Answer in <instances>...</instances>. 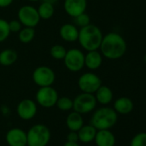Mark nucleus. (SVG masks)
Instances as JSON below:
<instances>
[{"label":"nucleus","instance_id":"obj_10","mask_svg":"<svg viewBox=\"0 0 146 146\" xmlns=\"http://www.w3.org/2000/svg\"><path fill=\"white\" fill-rule=\"evenodd\" d=\"M77 85L82 92L94 94L102 86V80L97 74L88 72L79 77Z\"/></svg>","mask_w":146,"mask_h":146},{"label":"nucleus","instance_id":"obj_9","mask_svg":"<svg viewBox=\"0 0 146 146\" xmlns=\"http://www.w3.org/2000/svg\"><path fill=\"white\" fill-rule=\"evenodd\" d=\"M59 98V94L57 91L51 86L40 87L35 95L36 102L39 105L43 108H52L56 105Z\"/></svg>","mask_w":146,"mask_h":146},{"label":"nucleus","instance_id":"obj_17","mask_svg":"<svg viewBox=\"0 0 146 146\" xmlns=\"http://www.w3.org/2000/svg\"><path fill=\"white\" fill-rule=\"evenodd\" d=\"M102 64V55L97 50L88 51L84 55V67L88 68L89 70H96Z\"/></svg>","mask_w":146,"mask_h":146},{"label":"nucleus","instance_id":"obj_19","mask_svg":"<svg viewBox=\"0 0 146 146\" xmlns=\"http://www.w3.org/2000/svg\"><path fill=\"white\" fill-rule=\"evenodd\" d=\"M97 130L92 125H83L78 131V139L83 144H89L94 141Z\"/></svg>","mask_w":146,"mask_h":146},{"label":"nucleus","instance_id":"obj_34","mask_svg":"<svg viewBox=\"0 0 146 146\" xmlns=\"http://www.w3.org/2000/svg\"><path fill=\"white\" fill-rule=\"evenodd\" d=\"M28 1H30V2H38L40 0H28Z\"/></svg>","mask_w":146,"mask_h":146},{"label":"nucleus","instance_id":"obj_12","mask_svg":"<svg viewBox=\"0 0 146 146\" xmlns=\"http://www.w3.org/2000/svg\"><path fill=\"white\" fill-rule=\"evenodd\" d=\"M87 4V0H65L64 9L68 15L74 18L86 11Z\"/></svg>","mask_w":146,"mask_h":146},{"label":"nucleus","instance_id":"obj_13","mask_svg":"<svg viewBox=\"0 0 146 146\" xmlns=\"http://www.w3.org/2000/svg\"><path fill=\"white\" fill-rule=\"evenodd\" d=\"M5 140L9 146H26L27 133L20 128H12L7 132Z\"/></svg>","mask_w":146,"mask_h":146},{"label":"nucleus","instance_id":"obj_24","mask_svg":"<svg viewBox=\"0 0 146 146\" xmlns=\"http://www.w3.org/2000/svg\"><path fill=\"white\" fill-rule=\"evenodd\" d=\"M66 49L61 44H54L50 50V54L55 60H63L66 55Z\"/></svg>","mask_w":146,"mask_h":146},{"label":"nucleus","instance_id":"obj_1","mask_svg":"<svg viewBox=\"0 0 146 146\" xmlns=\"http://www.w3.org/2000/svg\"><path fill=\"white\" fill-rule=\"evenodd\" d=\"M99 49L104 57L109 60H117L126 54L127 44L125 38L120 34L111 32L103 36Z\"/></svg>","mask_w":146,"mask_h":146},{"label":"nucleus","instance_id":"obj_22","mask_svg":"<svg viewBox=\"0 0 146 146\" xmlns=\"http://www.w3.org/2000/svg\"><path fill=\"white\" fill-rule=\"evenodd\" d=\"M38 14L40 17V19L43 20H48L52 17L55 12L54 4L50 3L48 2L42 1V3L40 4L39 8L37 9Z\"/></svg>","mask_w":146,"mask_h":146},{"label":"nucleus","instance_id":"obj_14","mask_svg":"<svg viewBox=\"0 0 146 146\" xmlns=\"http://www.w3.org/2000/svg\"><path fill=\"white\" fill-rule=\"evenodd\" d=\"M59 33L60 38L65 42L73 43L77 41L79 30L74 24L65 23L60 27Z\"/></svg>","mask_w":146,"mask_h":146},{"label":"nucleus","instance_id":"obj_11","mask_svg":"<svg viewBox=\"0 0 146 146\" xmlns=\"http://www.w3.org/2000/svg\"><path fill=\"white\" fill-rule=\"evenodd\" d=\"M16 112L18 116L24 121H28L33 119L37 113V104L36 103L29 98H25L22 100L17 107Z\"/></svg>","mask_w":146,"mask_h":146},{"label":"nucleus","instance_id":"obj_31","mask_svg":"<svg viewBox=\"0 0 146 146\" xmlns=\"http://www.w3.org/2000/svg\"><path fill=\"white\" fill-rule=\"evenodd\" d=\"M14 0H0V8H7L13 3Z\"/></svg>","mask_w":146,"mask_h":146},{"label":"nucleus","instance_id":"obj_15","mask_svg":"<svg viewBox=\"0 0 146 146\" xmlns=\"http://www.w3.org/2000/svg\"><path fill=\"white\" fill-rule=\"evenodd\" d=\"M134 108L133 102L127 97H120L114 101V110L117 114L126 115L130 114Z\"/></svg>","mask_w":146,"mask_h":146},{"label":"nucleus","instance_id":"obj_5","mask_svg":"<svg viewBox=\"0 0 146 146\" xmlns=\"http://www.w3.org/2000/svg\"><path fill=\"white\" fill-rule=\"evenodd\" d=\"M97 102L94 94L82 92L73 99V110L81 114L86 115L92 112L96 107Z\"/></svg>","mask_w":146,"mask_h":146},{"label":"nucleus","instance_id":"obj_2","mask_svg":"<svg viewBox=\"0 0 146 146\" xmlns=\"http://www.w3.org/2000/svg\"><path fill=\"white\" fill-rule=\"evenodd\" d=\"M102 38L103 34L101 29L97 26L90 23L88 26L80 28L77 41L82 48L87 51H91L97 50L100 48Z\"/></svg>","mask_w":146,"mask_h":146},{"label":"nucleus","instance_id":"obj_30","mask_svg":"<svg viewBox=\"0 0 146 146\" xmlns=\"http://www.w3.org/2000/svg\"><path fill=\"white\" fill-rule=\"evenodd\" d=\"M66 140L69 142H78V134L77 132H73V131H70V133L67 134L66 136Z\"/></svg>","mask_w":146,"mask_h":146},{"label":"nucleus","instance_id":"obj_16","mask_svg":"<svg viewBox=\"0 0 146 146\" xmlns=\"http://www.w3.org/2000/svg\"><path fill=\"white\" fill-rule=\"evenodd\" d=\"M94 141L97 146H114L116 139L110 130H97Z\"/></svg>","mask_w":146,"mask_h":146},{"label":"nucleus","instance_id":"obj_25","mask_svg":"<svg viewBox=\"0 0 146 146\" xmlns=\"http://www.w3.org/2000/svg\"><path fill=\"white\" fill-rule=\"evenodd\" d=\"M56 106L62 111H69L73 109V100L68 97H61L58 98Z\"/></svg>","mask_w":146,"mask_h":146},{"label":"nucleus","instance_id":"obj_6","mask_svg":"<svg viewBox=\"0 0 146 146\" xmlns=\"http://www.w3.org/2000/svg\"><path fill=\"white\" fill-rule=\"evenodd\" d=\"M32 79L34 84H36L39 87L51 86L56 79V75L54 71L47 66H40L37 67L33 74Z\"/></svg>","mask_w":146,"mask_h":146},{"label":"nucleus","instance_id":"obj_3","mask_svg":"<svg viewBox=\"0 0 146 146\" xmlns=\"http://www.w3.org/2000/svg\"><path fill=\"white\" fill-rule=\"evenodd\" d=\"M118 121V114L109 107H102L96 110L90 119V125L96 130H110Z\"/></svg>","mask_w":146,"mask_h":146},{"label":"nucleus","instance_id":"obj_18","mask_svg":"<svg viewBox=\"0 0 146 146\" xmlns=\"http://www.w3.org/2000/svg\"><path fill=\"white\" fill-rule=\"evenodd\" d=\"M96 102L102 105L109 104L114 98V93L112 90L107 86H101L97 91L94 93Z\"/></svg>","mask_w":146,"mask_h":146},{"label":"nucleus","instance_id":"obj_21","mask_svg":"<svg viewBox=\"0 0 146 146\" xmlns=\"http://www.w3.org/2000/svg\"><path fill=\"white\" fill-rule=\"evenodd\" d=\"M17 52L13 49H5L0 52V64L2 66H11L17 61Z\"/></svg>","mask_w":146,"mask_h":146},{"label":"nucleus","instance_id":"obj_4","mask_svg":"<svg viewBox=\"0 0 146 146\" xmlns=\"http://www.w3.org/2000/svg\"><path fill=\"white\" fill-rule=\"evenodd\" d=\"M51 139L49 128L43 124H36L29 128L27 133V145L46 146Z\"/></svg>","mask_w":146,"mask_h":146},{"label":"nucleus","instance_id":"obj_33","mask_svg":"<svg viewBox=\"0 0 146 146\" xmlns=\"http://www.w3.org/2000/svg\"><path fill=\"white\" fill-rule=\"evenodd\" d=\"M42 1L48 2V3H52V4H54L56 2H58V0H42Z\"/></svg>","mask_w":146,"mask_h":146},{"label":"nucleus","instance_id":"obj_20","mask_svg":"<svg viewBox=\"0 0 146 146\" xmlns=\"http://www.w3.org/2000/svg\"><path fill=\"white\" fill-rule=\"evenodd\" d=\"M65 124L67 128L73 132H77L84 125L82 115L76 111H73L67 115Z\"/></svg>","mask_w":146,"mask_h":146},{"label":"nucleus","instance_id":"obj_35","mask_svg":"<svg viewBox=\"0 0 146 146\" xmlns=\"http://www.w3.org/2000/svg\"><path fill=\"white\" fill-rule=\"evenodd\" d=\"M144 60H145V62H146V55H145V57H144Z\"/></svg>","mask_w":146,"mask_h":146},{"label":"nucleus","instance_id":"obj_23","mask_svg":"<svg viewBox=\"0 0 146 146\" xmlns=\"http://www.w3.org/2000/svg\"><path fill=\"white\" fill-rule=\"evenodd\" d=\"M35 37V30L34 27H22L18 33V39L22 44H28L33 41Z\"/></svg>","mask_w":146,"mask_h":146},{"label":"nucleus","instance_id":"obj_32","mask_svg":"<svg viewBox=\"0 0 146 146\" xmlns=\"http://www.w3.org/2000/svg\"><path fill=\"white\" fill-rule=\"evenodd\" d=\"M64 146H80L78 145L77 142H69V141H66L65 144L64 145Z\"/></svg>","mask_w":146,"mask_h":146},{"label":"nucleus","instance_id":"obj_29","mask_svg":"<svg viewBox=\"0 0 146 146\" xmlns=\"http://www.w3.org/2000/svg\"><path fill=\"white\" fill-rule=\"evenodd\" d=\"M22 23L18 20H11L9 22V27L10 33H19L22 29Z\"/></svg>","mask_w":146,"mask_h":146},{"label":"nucleus","instance_id":"obj_36","mask_svg":"<svg viewBox=\"0 0 146 146\" xmlns=\"http://www.w3.org/2000/svg\"><path fill=\"white\" fill-rule=\"evenodd\" d=\"M26 146H28V145H26Z\"/></svg>","mask_w":146,"mask_h":146},{"label":"nucleus","instance_id":"obj_27","mask_svg":"<svg viewBox=\"0 0 146 146\" xmlns=\"http://www.w3.org/2000/svg\"><path fill=\"white\" fill-rule=\"evenodd\" d=\"M73 20H74V25L80 28L88 26L89 24H90V17L85 12L74 17Z\"/></svg>","mask_w":146,"mask_h":146},{"label":"nucleus","instance_id":"obj_26","mask_svg":"<svg viewBox=\"0 0 146 146\" xmlns=\"http://www.w3.org/2000/svg\"><path fill=\"white\" fill-rule=\"evenodd\" d=\"M10 31L9 27V22L4 20L0 18V43L4 42L9 36Z\"/></svg>","mask_w":146,"mask_h":146},{"label":"nucleus","instance_id":"obj_8","mask_svg":"<svg viewBox=\"0 0 146 146\" xmlns=\"http://www.w3.org/2000/svg\"><path fill=\"white\" fill-rule=\"evenodd\" d=\"M63 60L65 68L71 72H79L84 68V54L79 49L67 50Z\"/></svg>","mask_w":146,"mask_h":146},{"label":"nucleus","instance_id":"obj_7","mask_svg":"<svg viewBox=\"0 0 146 146\" xmlns=\"http://www.w3.org/2000/svg\"><path fill=\"white\" fill-rule=\"evenodd\" d=\"M17 17L18 21L22 23V26L34 28L39 24L40 20L37 9L31 5L22 6L18 9Z\"/></svg>","mask_w":146,"mask_h":146},{"label":"nucleus","instance_id":"obj_28","mask_svg":"<svg viewBox=\"0 0 146 146\" xmlns=\"http://www.w3.org/2000/svg\"><path fill=\"white\" fill-rule=\"evenodd\" d=\"M130 146H146V133H137L132 139Z\"/></svg>","mask_w":146,"mask_h":146}]
</instances>
